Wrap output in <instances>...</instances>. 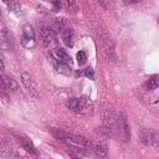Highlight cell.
<instances>
[{
  "label": "cell",
  "instance_id": "obj_1",
  "mask_svg": "<svg viewBox=\"0 0 159 159\" xmlns=\"http://www.w3.org/2000/svg\"><path fill=\"white\" fill-rule=\"evenodd\" d=\"M21 81H22L24 87L29 91V93H30L32 97H35V98H39V97H40L39 86H37L36 81L34 80V77H32V75H31L30 72H27V71L22 72V75H21Z\"/></svg>",
  "mask_w": 159,
  "mask_h": 159
},
{
  "label": "cell",
  "instance_id": "obj_2",
  "mask_svg": "<svg viewBox=\"0 0 159 159\" xmlns=\"http://www.w3.org/2000/svg\"><path fill=\"white\" fill-rule=\"evenodd\" d=\"M41 39H42V42L45 43L46 47H48L51 51L57 48V35L56 32L52 30V27H42L41 29Z\"/></svg>",
  "mask_w": 159,
  "mask_h": 159
},
{
  "label": "cell",
  "instance_id": "obj_3",
  "mask_svg": "<svg viewBox=\"0 0 159 159\" xmlns=\"http://www.w3.org/2000/svg\"><path fill=\"white\" fill-rule=\"evenodd\" d=\"M21 43L26 48H34L36 46V39H35V31L30 25H25L22 27V36H21Z\"/></svg>",
  "mask_w": 159,
  "mask_h": 159
},
{
  "label": "cell",
  "instance_id": "obj_4",
  "mask_svg": "<svg viewBox=\"0 0 159 159\" xmlns=\"http://www.w3.org/2000/svg\"><path fill=\"white\" fill-rule=\"evenodd\" d=\"M116 122H117V127L122 130L123 133V137L125 140H129L130 139V125L127 120V117L124 116L123 112H119L116 117Z\"/></svg>",
  "mask_w": 159,
  "mask_h": 159
},
{
  "label": "cell",
  "instance_id": "obj_5",
  "mask_svg": "<svg viewBox=\"0 0 159 159\" xmlns=\"http://www.w3.org/2000/svg\"><path fill=\"white\" fill-rule=\"evenodd\" d=\"M16 139H17V142H19V144L22 147V149H25L27 153H30V154H32V155H35V157H39V153H37V149H36V147L34 145V143H32V140L29 138V137H26L25 134H16Z\"/></svg>",
  "mask_w": 159,
  "mask_h": 159
},
{
  "label": "cell",
  "instance_id": "obj_6",
  "mask_svg": "<svg viewBox=\"0 0 159 159\" xmlns=\"http://www.w3.org/2000/svg\"><path fill=\"white\" fill-rule=\"evenodd\" d=\"M51 58H52V61H57V62L71 66V57L66 52V50H63L62 47H57V48L52 50L51 51Z\"/></svg>",
  "mask_w": 159,
  "mask_h": 159
},
{
  "label": "cell",
  "instance_id": "obj_7",
  "mask_svg": "<svg viewBox=\"0 0 159 159\" xmlns=\"http://www.w3.org/2000/svg\"><path fill=\"white\" fill-rule=\"evenodd\" d=\"M66 107L68 109H71L72 112H76V113H80V112H83V109L87 108V102L86 99H82V98H68L66 101Z\"/></svg>",
  "mask_w": 159,
  "mask_h": 159
},
{
  "label": "cell",
  "instance_id": "obj_8",
  "mask_svg": "<svg viewBox=\"0 0 159 159\" xmlns=\"http://www.w3.org/2000/svg\"><path fill=\"white\" fill-rule=\"evenodd\" d=\"M0 45H1V48L5 50V51H12L14 50V41H12V37H11V35L7 31L6 27L1 29V32H0Z\"/></svg>",
  "mask_w": 159,
  "mask_h": 159
},
{
  "label": "cell",
  "instance_id": "obj_9",
  "mask_svg": "<svg viewBox=\"0 0 159 159\" xmlns=\"http://www.w3.org/2000/svg\"><path fill=\"white\" fill-rule=\"evenodd\" d=\"M94 159H108V145L107 143H98L93 150Z\"/></svg>",
  "mask_w": 159,
  "mask_h": 159
},
{
  "label": "cell",
  "instance_id": "obj_10",
  "mask_svg": "<svg viewBox=\"0 0 159 159\" xmlns=\"http://www.w3.org/2000/svg\"><path fill=\"white\" fill-rule=\"evenodd\" d=\"M61 36H62V41H63V43L66 46H68V47L73 46V43H75V32H73V30L71 27L65 29L62 31Z\"/></svg>",
  "mask_w": 159,
  "mask_h": 159
},
{
  "label": "cell",
  "instance_id": "obj_11",
  "mask_svg": "<svg viewBox=\"0 0 159 159\" xmlns=\"http://www.w3.org/2000/svg\"><path fill=\"white\" fill-rule=\"evenodd\" d=\"M2 86L9 89V91H14L16 92L19 89V83L10 76H6V75H2Z\"/></svg>",
  "mask_w": 159,
  "mask_h": 159
},
{
  "label": "cell",
  "instance_id": "obj_12",
  "mask_svg": "<svg viewBox=\"0 0 159 159\" xmlns=\"http://www.w3.org/2000/svg\"><path fill=\"white\" fill-rule=\"evenodd\" d=\"M150 134H152V129L149 128H140L138 132L140 142L145 145H150Z\"/></svg>",
  "mask_w": 159,
  "mask_h": 159
},
{
  "label": "cell",
  "instance_id": "obj_13",
  "mask_svg": "<svg viewBox=\"0 0 159 159\" xmlns=\"http://www.w3.org/2000/svg\"><path fill=\"white\" fill-rule=\"evenodd\" d=\"M158 87H159V75H153L144 83V88L147 91H153V89H155Z\"/></svg>",
  "mask_w": 159,
  "mask_h": 159
},
{
  "label": "cell",
  "instance_id": "obj_14",
  "mask_svg": "<svg viewBox=\"0 0 159 159\" xmlns=\"http://www.w3.org/2000/svg\"><path fill=\"white\" fill-rule=\"evenodd\" d=\"M65 29H67V22H66V20H65V19H55V21H53V24H52V30H53L55 32H61V34H62V31H63Z\"/></svg>",
  "mask_w": 159,
  "mask_h": 159
},
{
  "label": "cell",
  "instance_id": "obj_15",
  "mask_svg": "<svg viewBox=\"0 0 159 159\" xmlns=\"http://www.w3.org/2000/svg\"><path fill=\"white\" fill-rule=\"evenodd\" d=\"M5 5L9 7V10L11 11V12H15V14H17V15H20V14H22L24 11H22V5L20 4V2H17V1H5Z\"/></svg>",
  "mask_w": 159,
  "mask_h": 159
},
{
  "label": "cell",
  "instance_id": "obj_16",
  "mask_svg": "<svg viewBox=\"0 0 159 159\" xmlns=\"http://www.w3.org/2000/svg\"><path fill=\"white\" fill-rule=\"evenodd\" d=\"M52 63H53L55 68L57 70V72L63 73V75H70L71 73V70H70L71 66L65 65V63H61V62H57V61H52Z\"/></svg>",
  "mask_w": 159,
  "mask_h": 159
},
{
  "label": "cell",
  "instance_id": "obj_17",
  "mask_svg": "<svg viewBox=\"0 0 159 159\" xmlns=\"http://www.w3.org/2000/svg\"><path fill=\"white\" fill-rule=\"evenodd\" d=\"M150 145L154 147V148L159 152V130L152 129V134H150Z\"/></svg>",
  "mask_w": 159,
  "mask_h": 159
},
{
  "label": "cell",
  "instance_id": "obj_18",
  "mask_svg": "<svg viewBox=\"0 0 159 159\" xmlns=\"http://www.w3.org/2000/svg\"><path fill=\"white\" fill-rule=\"evenodd\" d=\"M77 76H86L87 78L93 80L94 72H93V68H92V67H86V68H83V70L77 71Z\"/></svg>",
  "mask_w": 159,
  "mask_h": 159
},
{
  "label": "cell",
  "instance_id": "obj_19",
  "mask_svg": "<svg viewBox=\"0 0 159 159\" xmlns=\"http://www.w3.org/2000/svg\"><path fill=\"white\" fill-rule=\"evenodd\" d=\"M86 61H87V55H86V52H84V51L77 52V62H78L80 65H83V63H86Z\"/></svg>",
  "mask_w": 159,
  "mask_h": 159
},
{
  "label": "cell",
  "instance_id": "obj_20",
  "mask_svg": "<svg viewBox=\"0 0 159 159\" xmlns=\"http://www.w3.org/2000/svg\"><path fill=\"white\" fill-rule=\"evenodd\" d=\"M51 5L53 6V11H58V10L61 9V6H62V4H61L60 1H52Z\"/></svg>",
  "mask_w": 159,
  "mask_h": 159
},
{
  "label": "cell",
  "instance_id": "obj_21",
  "mask_svg": "<svg viewBox=\"0 0 159 159\" xmlns=\"http://www.w3.org/2000/svg\"><path fill=\"white\" fill-rule=\"evenodd\" d=\"M63 6L66 7V10H68V11H70V10H71V7H72V6H75V2H72V1H70V2H68V1H66V2H63Z\"/></svg>",
  "mask_w": 159,
  "mask_h": 159
},
{
  "label": "cell",
  "instance_id": "obj_22",
  "mask_svg": "<svg viewBox=\"0 0 159 159\" xmlns=\"http://www.w3.org/2000/svg\"><path fill=\"white\" fill-rule=\"evenodd\" d=\"M5 70V65H4V56L1 55V71Z\"/></svg>",
  "mask_w": 159,
  "mask_h": 159
},
{
  "label": "cell",
  "instance_id": "obj_23",
  "mask_svg": "<svg viewBox=\"0 0 159 159\" xmlns=\"http://www.w3.org/2000/svg\"><path fill=\"white\" fill-rule=\"evenodd\" d=\"M158 22H159V17H158Z\"/></svg>",
  "mask_w": 159,
  "mask_h": 159
}]
</instances>
